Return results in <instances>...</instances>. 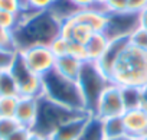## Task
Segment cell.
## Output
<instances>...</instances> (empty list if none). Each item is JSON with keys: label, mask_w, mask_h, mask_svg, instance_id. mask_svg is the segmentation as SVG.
Segmentation results:
<instances>
[{"label": "cell", "mask_w": 147, "mask_h": 140, "mask_svg": "<svg viewBox=\"0 0 147 140\" xmlns=\"http://www.w3.org/2000/svg\"><path fill=\"white\" fill-rule=\"evenodd\" d=\"M61 32V19L51 10L29 13L23 12L19 26L13 30L18 51L32 45H49Z\"/></svg>", "instance_id": "obj_1"}, {"label": "cell", "mask_w": 147, "mask_h": 140, "mask_svg": "<svg viewBox=\"0 0 147 140\" xmlns=\"http://www.w3.org/2000/svg\"><path fill=\"white\" fill-rule=\"evenodd\" d=\"M110 83L118 87L147 85V52L128 45L113 69Z\"/></svg>", "instance_id": "obj_2"}, {"label": "cell", "mask_w": 147, "mask_h": 140, "mask_svg": "<svg viewBox=\"0 0 147 140\" xmlns=\"http://www.w3.org/2000/svg\"><path fill=\"white\" fill-rule=\"evenodd\" d=\"M42 81H43V95L42 97H46L72 110L88 113L84 95L78 85V81L66 80L55 71H51L46 75H43Z\"/></svg>", "instance_id": "obj_3"}, {"label": "cell", "mask_w": 147, "mask_h": 140, "mask_svg": "<svg viewBox=\"0 0 147 140\" xmlns=\"http://www.w3.org/2000/svg\"><path fill=\"white\" fill-rule=\"evenodd\" d=\"M81 113H87V111L72 110V108L58 104L46 97H40L38 117H36V121H35V126L32 130L49 137L58 127H61L68 120L80 116Z\"/></svg>", "instance_id": "obj_4"}, {"label": "cell", "mask_w": 147, "mask_h": 140, "mask_svg": "<svg viewBox=\"0 0 147 140\" xmlns=\"http://www.w3.org/2000/svg\"><path fill=\"white\" fill-rule=\"evenodd\" d=\"M110 84V81L100 72V69L97 68L95 64L92 62H85L82 66L81 75L78 78V85L81 88V93L84 95L87 110L91 114L98 97L101 95L102 90Z\"/></svg>", "instance_id": "obj_5"}, {"label": "cell", "mask_w": 147, "mask_h": 140, "mask_svg": "<svg viewBox=\"0 0 147 140\" xmlns=\"http://www.w3.org/2000/svg\"><path fill=\"white\" fill-rule=\"evenodd\" d=\"M9 71L16 83L19 97H33L40 98L43 95V81L42 77L29 71V68L25 65L23 59L20 58L19 52L16 53Z\"/></svg>", "instance_id": "obj_6"}, {"label": "cell", "mask_w": 147, "mask_h": 140, "mask_svg": "<svg viewBox=\"0 0 147 140\" xmlns=\"http://www.w3.org/2000/svg\"><path fill=\"white\" fill-rule=\"evenodd\" d=\"M124 113H125V107L123 103L121 87L110 83L98 97L91 114L98 120H105L111 117H120Z\"/></svg>", "instance_id": "obj_7"}, {"label": "cell", "mask_w": 147, "mask_h": 140, "mask_svg": "<svg viewBox=\"0 0 147 140\" xmlns=\"http://www.w3.org/2000/svg\"><path fill=\"white\" fill-rule=\"evenodd\" d=\"M18 52L23 59L25 65L29 68V71H32L33 74L43 77L48 72L53 71L56 58L48 45H32Z\"/></svg>", "instance_id": "obj_8"}, {"label": "cell", "mask_w": 147, "mask_h": 140, "mask_svg": "<svg viewBox=\"0 0 147 140\" xmlns=\"http://www.w3.org/2000/svg\"><path fill=\"white\" fill-rule=\"evenodd\" d=\"M92 120V114L81 113L80 116L74 117L58 127L51 136V140H82L90 123Z\"/></svg>", "instance_id": "obj_9"}, {"label": "cell", "mask_w": 147, "mask_h": 140, "mask_svg": "<svg viewBox=\"0 0 147 140\" xmlns=\"http://www.w3.org/2000/svg\"><path fill=\"white\" fill-rule=\"evenodd\" d=\"M128 36H118V38H111L108 48L105 49L104 55L95 62L97 68L100 69V72L110 81V77L113 74V69L124 52V49L128 46Z\"/></svg>", "instance_id": "obj_10"}, {"label": "cell", "mask_w": 147, "mask_h": 140, "mask_svg": "<svg viewBox=\"0 0 147 140\" xmlns=\"http://www.w3.org/2000/svg\"><path fill=\"white\" fill-rule=\"evenodd\" d=\"M71 16L77 22L87 25L92 32H105L107 26H108V22H110V15H107L101 9V6L77 10Z\"/></svg>", "instance_id": "obj_11"}, {"label": "cell", "mask_w": 147, "mask_h": 140, "mask_svg": "<svg viewBox=\"0 0 147 140\" xmlns=\"http://www.w3.org/2000/svg\"><path fill=\"white\" fill-rule=\"evenodd\" d=\"M123 123L125 133L134 139L147 134V110L144 107L125 110L123 114Z\"/></svg>", "instance_id": "obj_12"}, {"label": "cell", "mask_w": 147, "mask_h": 140, "mask_svg": "<svg viewBox=\"0 0 147 140\" xmlns=\"http://www.w3.org/2000/svg\"><path fill=\"white\" fill-rule=\"evenodd\" d=\"M38 108H39V98L33 97H19L18 108L15 113V120L29 130L33 129L36 117H38Z\"/></svg>", "instance_id": "obj_13"}, {"label": "cell", "mask_w": 147, "mask_h": 140, "mask_svg": "<svg viewBox=\"0 0 147 140\" xmlns=\"http://www.w3.org/2000/svg\"><path fill=\"white\" fill-rule=\"evenodd\" d=\"M84 64H85V62H82V61H80V59H77V58H74V56H71V55H65V56L56 58L53 71L58 72L61 77H63V78H66V80L78 81Z\"/></svg>", "instance_id": "obj_14"}, {"label": "cell", "mask_w": 147, "mask_h": 140, "mask_svg": "<svg viewBox=\"0 0 147 140\" xmlns=\"http://www.w3.org/2000/svg\"><path fill=\"white\" fill-rule=\"evenodd\" d=\"M111 38L105 32H95L90 38V41L85 43V51H87V62L95 64L105 52V49L110 45Z\"/></svg>", "instance_id": "obj_15"}, {"label": "cell", "mask_w": 147, "mask_h": 140, "mask_svg": "<svg viewBox=\"0 0 147 140\" xmlns=\"http://www.w3.org/2000/svg\"><path fill=\"white\" fill-rule=\"evenodd\" d=\"M101 121V131H102V139H111V137H120L127 134L123 123V116L120 117H111Z\"/></svg>", "instance_id": "obj_16"}, {"label": "cell", "mask_w": 147, "mask_h": 140, "mask_svg": "<svg viewBox=\"0 0 147 140\" xmlns=\"http://www.w3.org/2000/svg\"><path fill=\"white\" fill-rule=\"evenodd\" d=\"M121 95L125 110L140 108L144 106L143 101V93L138 87H121Z\"/></svg>", "instance_id": "obj_17"}, {"label": "cell", "mask_w": 147, "mask_h": 140, "mask_svg": "<svg viewBox=\"0 0 147 140\" xmlns=\"http://www.w3.org/2000/svg\"><path fill=\"white\" fill-rule=\"evenodd\" d=\"M19 95H0V117L15 118Z\"/></svg>", "instance_id": "obj_18"}, {"label": "cell", "mask_w": 147, "mask_h": 140, "mask_svg": "<svg viewBox=\"0 0 147 140\" xmlns=\"http://www.w3.org/2000/svg\"><path fill=\"white\" fill-rule=\"evenodd\" d=\"M0 95H19L16 83L9 69L0 72Z\"/></svg>", "instance_id": "obj_19"}, {"label": "cell", "mask_w": 147, "mask_h": 140, "mask_svg": "<svg viewBox=\"0 0 147 140\" xmlns=\"http://www.w3.org/2000/svg\"><path fill=\"white\" fill-rule=\"evenodd\" d=\"M56 2L58 0H23L25 12H29V13L48 12L56 5Z\"/></svg>", "instance_id": "obj_20"}, {"label": "cell", "mask_w": 147, "mask_h": 140, "mask_svg": "<svg viewBox=\"0 0 147 140\" xmlns=\"http://www.w3.org/2000/svg\"><path fill=\"white\" fill-rule=\"evenodd\" d=\"M101 9L107 15H123L128 12V0H105Z\"/></svg>", "instance_id": "obj_21"}, {"label": "cell", "mask_w": 147, "mask_h": 140, "mask_svg": "<svg viewBox=\"0 0 147 140\" xmlns=\"http://www.w3.org/2000/svg\"><path fill=\"white\" fill-rule=\"evenodd\" d=\"M128 43L137 49L147 52V30L137 26L130 35H128Z\"/></svg>", "instance_id": "obj_22"}, {"label": "cell", "mask_w": 147, "mask_h": 140, "mask_svg": "<svg viewBox=\"0 0 147 140\" xmlns=\"http://www.w3.org/2000/svg\"><path fill=\"white\" fill-rule=\"evenodd\" d=\"M20 19H22V15L10 13V12H6V10H0V28L2 29L13 32L19 26Z\"/></svg>", "instance_id": "obj_23"}, {"label": "cell", "mask_w": 147, "mask_h": 140, "mask_svg": "<svg viewBox=\"0 0 147 140\" xmlns=\"http://www.w3.org/2000/svg\"><path fill=\"white\" fill-rule=\"evenodd\" d=\"M69 41L68 39H65L63 36H56L48 46H49V49L52 51V53L55 55V58H61V56H65V55H68L69 53Z\"/></svg>", "instance_id": "obj_24"}, {"label": "cell", "mask_w": 147, "mask_h": 140, "mask_svg": "<svg viewBox=\"0 0 147 140\" xmlns=\"http://www.w3.org/2000/svg\"><path fill=\"white\" fill-rule=\"evenodd\" d=\"M22 126L15 120V118H6V117H0V140H6L12 133H15L18 129Z\"/></svg>", "instance_id": "obj_25"}, {"label": "cell", "mask_w": 147, "mask_h": 140, "mask_svg": "<svg viewBox=\"0 0 147 140\" xmlns=\"http://www.w3.org/2000/svg\"><path fill=\"white\" fill-rule=\"evenodd\" d=\"M0 48L3 51H9V52H18L13 32L0 28Z\"/></svg>", "instance_id": "obj_26"}, {"label": "cell", "mask_w": 147, "mask_h": 140, "mask_svg": "<svg viewBox=\"0 0 147 140\" xmlns=\"http://www.w3.org/2000/svg\"><path fill=\"white\" fill-rule=\"evenodd\" d=\"M0 10L22 15L25 12V3L23 0H0Z\"/></svg>", "instance_id": "obj_27"}, {"label": "cell", "mask_w": 147, "mask_h": 140, "mask_svg": "<svg viewBox=\"0 0 147 140\" xmlns=\"http://www.w3.org/2000/svg\"><path fill=\"white\" fill-rule=\"evenodd\" d=\"M71 42V41H69ZM71 56L77 58L82 62H87V51H85V45L77 43V42H71L69 43V53Z\"/></svg>", "instance_id": "obj_28"}, {"label": "cell", "mask_w": 147, "mask_h": 140, "mask_svg": "<svg viewBox=\"0 0 147 140\" xmlns=\"http://www.w3.org/2000/svg\"><path fill=\"white\" fill-rule=\"evenodd\" d=\"M18 52H9V51H3L0 49V71H5V69H9L15 56Z\"/></svg>", "instance_id": "obj_29"}, {"label": "cell", "mask_w": 147, "mask_h": 140, "mask_svg": "<svg viewBox=\"0 0 147 140\" xmlns=\"http://www.w3.org/2000/svg\"><path fill=\"white\" fill-rule=\"evenodd\" d=\"M66 2L75 10H82V9H90V7L98 6L97 0H66Z\"/></svg>", "instance_id": "obj_30"}, {"label": "cell", "mask_w": 147, "mask_h": 140, "mask_svg": "<svg viewBox=\"0 0 147 140\" xmlns=\"http://www.w3.org/2000/svg\"><path fill=\"white\" fill-rule=\"evenodd\" d=\"M146 7H147V0H128V12L130 13L137 15Z\"/></svg>", "instance_id": "obj_31"}, {"label": "cell", "mask_w": 147, "mask_h": 140, "mask_svg": "<svg viewBox=\"0 0 147 140\" xmlns=\"http://www.w3.org/2000/svg\"><path fill=\"white\" fill-rule=\"evenodd\" d=\"M29 134H30V130H29V129L20 127V129H18L15 133H12L6 140H28Z\"/></svg>", "instance_id": "obj_32"}, {"label": "cell", "mask_w": 147, "mask_h": 140, "mask_svg": "<svg viewBox=\"0 0 147 140\" xmlns=\"http://www.w3.org/2000/svg\"><path fill=\"white\" fill-rule=\"evenodd\" d=\"M137 25L147 30V7L143 9L140 13H137Z\"/></svg>", "instance_id": "obj_33"}, {"label": "cell", "mask_w": 147, "mask_h": 140, "mask_svg": "<svg viewBox=\"0 0 147 140\" xmlns=\"http://www.w3.org/2000/svg\"><path fill=\"white\" fill-rule=\"evenodd\" d=\"M28 140H51V139L45 134H40V133H36V131L30 130V134H29Z\"/></svg>", "instance_id": "obj_34"}, {"label": "cell", "mask_w": 147, "mask_h": 140, "mask_svg": "<svg viewBox=\"0 0 147 140\" xmlns=\"http://www.w3.org/2000/svg\"><path fill=\"white\" fill-rule=\"evenodd\" d=\"M102 140H137L128 134H124V136H120V137H111V139H102Z\"/></svg>", "instance_id": "obj_35"}, {"label": "cell", "mask_w": 147, "mask_h": 140, "mask_svg": "<svg viewBox=\"0 0 147 140\" xmlns=\"http://www.w3.org/2000/svg\"><path fill=\"white\" fill-rule=\"evenodd\" d=\"M141 93H143V101H144V106L143 107H147V85H144L141 88Z\"/></svg>", "instance_id": "obj_36"}, {"label": "cell", "mask_w": 147, "mask_h": 140, "mask_svg": "<svg viewBox=\"0 0 147 140\" xmlns=\"http://www.w3.org/2000/svg\"><path fill=\"white\" fill-rule=\"evenodd\" d=\"M137 140H147V134H144V136H141V137H138Z\"/></svg>", "instance_id": "obj_37"}, {"label": "cell", "mask_w": 147, "mask_h": 140, "mask_svg": "<svg viewBox=\"0 0 147 140\" xmlns=\"http://www.w3.org/2000/svg\"><path fill=\"white\" fill-rule=\"evenodd\" d=\"M104 2H105V0H97V3H98V6H101V5H102Z\"/></svg>", "instance_id": "obj_38"}, {"label": "cell", "mask_w": 147, "mask_h": 140, "mask_svg": "<svg viewBox=\"0 0 147 140\" xmlns=\"http://www.w3.org/2000/svg\"><path fill=\"white\" fill-rule=\"evenodd\" d=\"M144 108H146V110H147V107H144Z\"/></svg>", "instance_id": "obj_39"}, {"label": "cell", "mask_w": 147, "mask_h": 140, "mask_svg": "<svg viewBox=\"0 0 147 140\" xmlns=\"http://www.w3.org/2000/svg\"><path fill=\"white\" fill-rule=\"evenodd\" d=\"M0 49H2V48H0Z\"/></svg>", "instance_id": "obj_40"}, {"label": "cell", "mask_w": 147, "mask_h": 140, "mask_svg": "<svg viewBox=\"0 0 147 140\" xmlns=\"http://www.w3.org/2000/svg\"><path fill=\"white\" fill-rule=\"evenodd\" d=\"M0 72H2V71H0Z\"/></svg>", "instance_id": "obj_41"}]
</instances>
